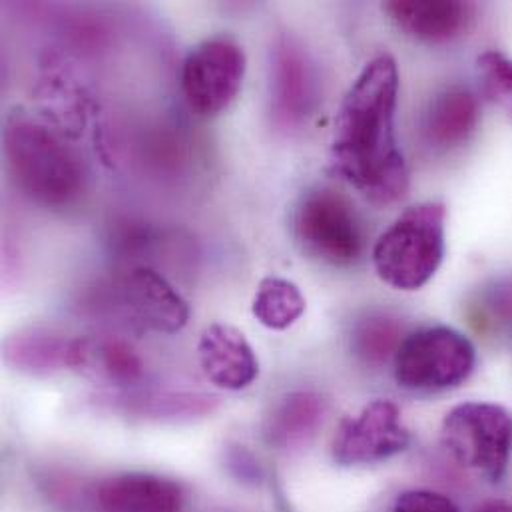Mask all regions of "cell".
<instances>
[{"label":"cell","instance_id":"cell-1","mask_svg":"<svg viewBox=\"0 0 512 512\" xmlns=\"http://www.w3.org/2000/svg\"><path fill=\"white\" fill-rule=\"evenodd\" d=\"M397 100V62L379 54L347 90L329 148L331 172L377 206L395 204L409 190V168L395 134Z\"/></svg>","mask_w":512,"mask_h":512},{"label":"cell","instance_id":"cell-2","mask_svg":"<svg viewBox=\"0 0 512 512\" xmlns=\"http://www.w3.org/2000/svg\"><path fill=\"white\" fill-rule=\"evenodd\" d=\"M4 158L18 190L46 210H68L86 194L80 156L48 126L12 116L4 128Z\"/></svg>","mask_w":512,"mask_h":512},{"label":"cell","instance_id":"cell-3","mask_svg":"<svg viewBox=\"0 0 512 512\" xmlns=\"http://www.w3.org/2000/svg\"><path fill=\"white\" fill-rule=\"evenodd\" d=\"M445 224L441 202H423L403 212L373 248L377 275L401 291L427 285L445 257Z\"/></svg>","mask_w":512,"mask_h":512},{"label":"cell","instance_id":"cell-4","mask_svg":"<svg viewBox=\"0 0 512 512\" xmlns=\"http://www.w3.org/2000/svg\"><path fill=\"white\" fill-rule=\"evenodd\" d=\"M441 445L459 467L499 483L511 461V413L493 403L457 405L443 419Z\"/></svg>","mask_w":512,"mask_h":512},{"label":"cell","instance_id":"cell-5","mask_svg":"<svg viewBox=\"0 0 512 512\" xmlns=\"http://www.w3.org/2000/svg\"><path fill=\"white\" fill-rule=\"evenodd\" d=\"M397 383L413 393H441L463 385L475 371L477 351L459 331L437 325L405 337L393 357Z\"/></svg>","mask_w":512,"mask_h":512},{"label":"cell","instance_id":"cell-6","mask_svg":"<svg viewBox=\"0 0 512 512\" xmlns=\"http://www.w3.org/2000/svg\"><path fill=\"white\" fill-rule=\"evenodd\" d=\"M293 232L303 254L327 265L359 261L365 238L355 206L333 188H313L297 204Z\"/></svg>","mask_w":512,"mask_h":512},{"label":"cell","instance_id":"cell-7","mask_svg":"<svg viewBox=\"0 0 512 512\" xmlns=\"http://www.w3.org/2000/svg\"><path fill=\"white\" fill-rule=\"evenodd\" d=\"M248 70L244 48L230 36H212L190 50L182 66V90L200 116L224 112L240 94Z\"/></svg>","mask_w":512,"mask_h":512},{"label":"cell","instance_id":"cell-8","mask_svg":"<svg viewBox=\"0 0 512 512\" xmlns=\"http://www.w3.org/2000/svg\"><path fill=\"white\" fill-rule=\"evenodd\" d=\"M411 445L399 407L389 399L369 403L355 419H345L333 441V459L341 467L387 461Z\"/></svg>","mask_w":512,"mask_h":512},{"label":"cell","instance_id":"cell-9","mask_svg":"<svg viewBox=\"0 0 512 512\" xmlns=\"http://www.w3.org/2000/svg\"><path fill=\"white\" fill-rule=\"evenodd\" d=\"M319 82L315 66L293 36H279L271 54V120L275 128L293 132L315 112Z\"/></svg>","mask_w":512,"mask_h":512},{"label":"cell","instance_id":"cell-10","mask_svg":"<svg viewBox=\"0 0 512 512\" xmlns=\"http://www.w3.org/2000/svg\"><path fill=\"white\" fill-rule=\"evenodd\" d=\"M114 299L124 317L146 331L174 335L188 325L190 307L174 285L156 269H130L116 285Z\"/></svg>","mask_w":512,"mask_h":512},{"label":"cell","instance_id":"cell-11","mask_svg":"<svg viewBox=\"0 0 512 512\" xmlns=\"http://www.w3.org/2000/svg\"><path fill=\"white\" fill-rule=\"evenodd\" d=\"M198 359L204 375L220 389H248L259 375L256 351L246 335L226 323H212L198 343Z\"/></svg>","mask_w":512,"mask_h":512},{"label":"cell","instance_id":"cell-12","mask_svg":"<svg viewBox=\"0 0 512 512\" xmlns=\"http://www.w3.org/2000/svg\"><path fill=\"white\" fill-rule=\"evenodd\" d=\"M391 20L411 38L427 44H447L467 34L477 16L473 2L459 0H391L383 4Z\"/></svg>","mask_w":512,"mask_h":512},{"label":"cell","instance_id":"cell-13","mask_svg":"<svg viewBox=\"0 0 512 512\" xmlns=\"http://www.w3.org/2000/svg\"><path fill=\"white\" fill-rule=\"evenodd\" d=\"M92 501L98 512H182L184 491L166 477L152 473H124L102 481Z\"/></svg>","mask_w":512,"mask_h":512},{"label":"cell","instance_id":"cell-14","mask_svg":"<svg viewBox=\"0 0 512 512\" xmlns=\"http://www.w3.org/2000/svg\"><path fill=\"white\" fill-rule=\"evenodd\" d=\"M98 405L132 419L154 423H188L212 415L220 399L206 393L184 391H134L124 389L96 397Z\"/></svg>","mask_w":512,"mask_h":512},{"label":"cell","instance_id":"cell-15","mask_svg":"<svg viewBox=\"0 0 512 512\" xmlns=\"http://www.w3.org/2000/svg\"><path fill=\"white\" fill-rule=\"evenodd\" d=\"M2 355L8 367L34 377H48L64 369L74 371L76 337L44 327H28L6 337Z\"/></svg>","mask_w":512,"mask_h":512},{"label":"cell","instance_id":"cell-16","mask_svg":"<svg viewBox=\"0 0 512 512\" xmlns=\"http://www.w3.org/2000/svg\"><path fill=\"white\" fill-rule=\"evenodd\" d=\"M74 371L124 391L142 381L144 363L124 339L110 335H86L76 337Z\"/></svg>","mask_w":512,"mask_h":512},{"label":"cell","instance_id":"cell-17","mask_svg":"<svg viewBox=\"0 0 512 512\" xmlns=\"http://www.w3.org/2000/svg\"><path fill=\"white\" fill-rule=\"evenodd\" d=\"M479 100L461 86L439 92L423 116V138L435 150H453L471 140L479 126Z\"/></svg>","mask_w":512,"mask_h":512},{"label":"cell","instance_id":"cell-18","mask_svg":"<svg viewBox=\"0 0 512 512\" xmlns=\"http://www.w3.org/2000/svg\"><path fill=\"white\" fill-rule=\"evenodd\" d=\"M327 415V401L313 391H295L277 401L265 421V441L279 449L291 451L307 445Z\"/></svg>","mask_w":512,"mask_h":512},{"label":"cell","instance_id":"cell-19","mask_svg":"<svg viewBox=\"0 0 512 512\" xmlns=\"http://www.w3.org/2000/svg\"><path fill=\"white\" fill-rule=\"evenodd\" d=\"M252 313L263 327L283 331L305 313V297L293 281L265 277L257 285Z\"/></svg>","mask_w":512,"mask_h":512},{"label":"cell","instance_id":"cell-20","mask_svg":"<svg viewBox=\"0 0 512 512\" xmlns=\"http://www.w3.org/2000/svg\"><path fill=\"white\" fill-rule=\"evenodd\" d=\"M403 327L385 315H371L363 319L355 331H353V351L355 355L369 363V365H381L389 359V355L395 357L399 345H401Z\"/></svg>","mask_w":512,"mask_h":512},{"label":"cell","instance_id":"cell-21","mask_svg":"<svg viewBox=\"0 0 512 512\" xmlns=\"http://www.w3.org/2000/svg\"><path fill=\"white\" fill-rule=\"evenodd\" d=\"M477 72L485 96L512 118V60L499 50L477 58Z\"/></svg>","mask_w":512,"mask_h":512},{"label":"cell","instance_id":"cell-22","mask_svg":"<svg viewBox=\"0 0 512 512\" xmlns=\"http://www.w3.org/2000/svg\"><path fill=\"white\" fill-rule=\"evenodd\" d=\"M393 512H459L457 505L435 491H407L397 497Z\"/></svg>","mask_w":512,"mask_h":512},{"label":"cell","instance_id":"cell-23","mask_svg":"<svg viewBox=\"0 0 512 512\" xmlns=\"http://www.w3.org/2000/svg\"><path fill=\"white\" fill-rule=\"evenodd\" d=\"M477 512H512V505L505 501H489V503L481 505Z\"/></svg>","mask_w":512,"mask_h":512}]
</instances>
